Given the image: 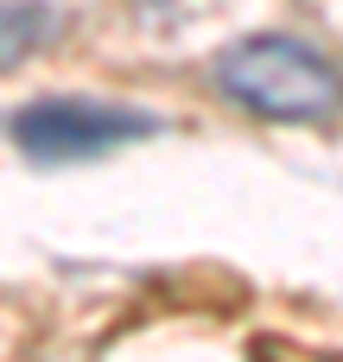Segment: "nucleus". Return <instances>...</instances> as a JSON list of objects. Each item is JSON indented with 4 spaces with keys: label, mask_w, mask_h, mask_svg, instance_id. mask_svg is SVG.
<instances>
[{
    "label": "nucleus",
    "mask_w": 343,
    "mask_h": 362,
    "mask_svg": "<svg viewBox=\"0 0 343 362\" xmlns=\"http://www.w3.org/2000/svg\"><path fill=\"white\" fill-rule=\"evenodd\" d=\"M216 89L267 121H331L343 76L299 38H242L216 57Z\"/></svg>",
    "instance_id": "1"
},
{
    "label": "nucleus",
    "mask_w": 343,
    "mask_h": 362,
    "mask_svg": "<svg viewBox=\"0 0 343 362\" xmlns=\"http://www.w3.org/2000/svg\"><path fill=\"white\" fill-rule=\"evenodd\" d=\"M159 134L153 115L140 108H121V102H89V95H38L13 115V140L19 153L57 165V159H95V153H115L127 140H146Z\"/></svg>",
    "instance_id": "2"
},
{
    "label": "nucleus",
    "mask_w": 343,
    "mask_h": 362,
    "mask_svg": "<svg viewBox=\"0 0 343 362\" xmlns=\"http://www.w3.org/2000/svg\"><path fill=\"white\" fill-rule=\"evenodd\" d=\"M45 38H57V13L45 0H0V70L25 64Z\"/></svg>",
    "instance_id": "3"
}]
</instances>
